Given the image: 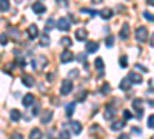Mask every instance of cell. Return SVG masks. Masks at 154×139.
<instances>
[{
	"label": "cell",
	"instance_id": "cell-1",
	"mask_svg": "<svg viewBox=\"0 0 154 139\" xmlns=\"http://www.w3.org/2000/svg\"><path fill=\"white\" fill-rule=\"evenodd\" d=\"M136 40L137 42H140V43H142V42H146L148 40V28L146 27H139L137 30H136Z\"/></svg>",
	"mask_w": 154,
	"mask_h": 139
},
{
	"label": "cell",
	"instance_id": "cell-2",
	"mask_svg": "<svg viewBox=\"0 0 154 139\" xmlns=\"http://www.w3.org/2000/svg\"><path fill=\"white\" fill-rule=\"evenodd\" d=\"M56 27H57L60 31L66 33V31H69V28H71V23H69V20H68L66 17H60V19L57 20V23H56Z\"/></svg>",
	"mask_w": 154,
	"mask_h": 139
},
{
	"label": "cell",
	"instance_id": "cell-3",
	"mask_svg": "<svg viewBox=\"0 0 154 139\" xmlns=\"http://www.w3.org/2000/svg\"><path fill=\"white\" fill-rule=\"evenodd\" d=\"M71 90H72V82H71L69 79L63 81V82H62V87H60V94L66 96V94L71 93Z\"/></svg>",
	"mask_w": 154,
	"mask_h": 139
},
{
	"label": "cell",
	"instance_id": "cell-4",
	"mask_svg": "<svg viewBox=\"0 0 154 139\" xmlns=\"http://www.w3.org/2000/svg\"><path fill=\"white\" fill-rule=\"evenodd\" d=\"M31 64H32V68H34V70H40V68L46 67L48 60H46V57H45V56H40V57H38V60H37V59H34V60L31 62Z\"/></svg>",
	"mask_w": 154,
	"mask_h": 139
},
{
	"label": "cell",
	"instance_id": "cell-5",
	"mask_svg": "<svg viewBox=\"0 0 154 139\" xmlns=\"http://www.w3.org/2000/svg\"><path fill=\"white\" fill-rule=\"evenodd\" d=\"M74 59V54L69 51V49L66 48V49H63L62 51V54H60V60H62V64H68V62H71Z\"/></svg>",
	"mask_w": 154,
	"mask_h": 139
},
{
	"label": "cell",
	"instance_id": "cell-6",
	"mask_svg": "<svg viewBox=\"0 0 154 139\" xmlns=\"http://www.w3.org/2000/svg\"><path fill=\"white\" fill-rule=\"evenodd\" d=\"M26 33H28V37H29L31 40L37 39V37H38V28H37V25H29Z\"/></svg>",
	"mask_w": 154,
	"mask_h": 139
},
{
	"label": "cell",
	"instance_id": "cell-7",
	"mask_svg": "<svg viewBox=\"0 0 154 139\" xmlns=\"http://www.w3.org/2000/svg\"><path fill=\"white\" fill-rule=\"evenodd\" d=\"M32 11L35 12V14H43V12L46 11V6L42 2H34L32 3Z\"/></svg>",
	"mask_w": 154,
	"mask_h": 139
},
{
	"label": "cell",
	"instance_id": "cell-8",
	"mask_svg": "<svg viewBox=\"0 0 154 139\" xmlns=\"http://www.w3.org/2000/svg\"><path fill=\"white\" fill-rule=\"evenodd\" d=\"M97 49H99V42H94V40L86 42V53H96Z\"/></svg>",
	"mask_w": 154,
	"mask_h": 139
},
{
	"label": "cell",
	"instance_id": "cell-9",
	"mask_svg": "<svg viewBox=\"0 0 154 139\" xmlns=\"http://www.w3.org/2000/svg\"><path fill=\"white\" fill-rule=\"evenodd\" d=\"M128 79L131 81V84H142V76H140L139 73H130L128 74Z\"/></svg>",
	"mask_w": 154,
	"mask_h": 139
},
{
	"label": "cell",
	"instance_id": "cell-10",
	"mask_svg": "<svg viewBox=\"0 0 154 139\" xmlns=\"http://www.w3.org/2000/svg\"><path fill=\"white\" fill-rule=\"evenodd\" d=\"M22 82L25 84V87H34V84H35V81L31 74H25L22 77Z\"/></svg>",
	"mask_w": 154,
	"mask_h": 139
},
{
	"label": "cell",
	"instance_id": "cell-11",
	"mask_svg": "<svg viewBox=\"0 0 154 139\" xmlns=\"http://www.w3.org/2000/svg\"><path fill=\"white\" fill-rule=\"evenodd\" d=\"M51 119H53V111H51V110H45L42 118H40V122L42 124H48Z\"/></svg>",
	"mask_w": 154,
	"mask_h": 139
},
{
	"label": "cell",
	"instance_id": "cell-12",
	"mask_svg": "<svg viewBox=\"0 0 154 139\" xmlns=\"http://www.w3.org/2000/svg\"><path fill=\"white\" fill-rule=\"evenodd\" d=\"M120 37L123 40H126L128 37H130V25H128V23H123V27L120 30Z\"/></svg>",
	"mask_w": 154,
	"mask_h": 139
},
{
	"label": "cell",
	"instance_id": "cell-13",
	"mask_svg": "<svg viewBox=\"0 0 154 139\" xmlns=\"http://www.w3.org/2000/svg\"><path fill=\"white\" fill-rule=\"evenodd\" d=\"M69 127H71V131H72L74 134H80V131H82V125H80V122L72 121Z\"/></svg>",
	"mask_w": 154,
	"mask_h": 139
},
{
	"label": "cell",
	"instance_id": "cell-14",
	"mask_svg": "<svg viewBox=\"0 0 154 139\" xmlns=\"http://www.w3.org/2000/svg\"><path fill=\"white\" fill-rule=\"evenodd\" d=\"M86 36H88V33L83 28H79V30L75 31V39L77 40H86Z\"/></svg>",
	"mask_w": 154,
	"mask_h": 139
},
{
	"label": "cell",
	"instance_id": "cell-15",
	"mask_svg": "<svg viewBox=\"0 0 154 139\" xmlns=\"http://www.w3.org/2000/svg\"><path fill=\"white\" fill-rule=\"evenodd\" d=\"M126 125V122L125 121H116V122H112L111 124V130H114V131H117V130H122L123 127Z\"/></svg>",
	"mask_w": 154,
	"mask_h": 139
},
{
	"label": "cell",
	"instance_id": "cell-16",
	"mask_svg": "<svg viewBox=\"0 0 154 139\" xmlns=\"http://www.w3.org/2000/svg\"><path fill=\"white\" fill-rule=\"evenodd\" d=\"M100 17L102 19H105V20H108V19H111L112 17V9H109V8H105V9H102L100 12Z\"/></svg>",
	"mask_w": 154,
	"mask_h": 139
},
{
	"label": "cell",
	"instance_id": "cell-17",
	"mask_svg": "<svg viewBox=\"0 0 154 139\" xmlns=\"http://www.w3.org/2000/svg\"><path fill=\"white\" fill-rule=\"evenodd\" d=\"M94 65H96V68H97V70H100L99 76L102 77V76H103V59L97 57V59H96V62H94Z\"/></svg>",
	"mask_w": 154,
	"mask_h": 139
},
{
	"label": "cell",
	"instance_id": "cell-18",
	"mask_svg": "<svg viewBox=\"0 0 154 139\" xmlns=\"http://www.w3.org/2000/svg\"><path fill=\"white\" fill-rule=\"evenodd\" d=\"M114 116H116V111H114L109 105H106V110H105V119H106V121H111V119H114Z\"/></svg>",
	"mask_w": 154,
	"mask_h": 139
},
{
	"label": "cell",
	"instance_id": "cell-19",
	"mask_svg": "<svg viewBox=\"0 0 154 139\" xmlns=\"http://www.w3.org/2000/svg\"><path fill=\"white\" fill-rule=\"evenodd\" d=\"M34 102V96L29 93V94H25V97H23V100H22V104L25 105V107H29L31 104Z\"/></svg>",
	"mask_w": 154,
	"mask_h": 139
},
{
	"label": "cell",
	"instance_id": "cell-20",
	"mask_svg": "<svg viewBox=\"0 0 154 139\" xmlns=\"http://www.w3.org/2000/svg\"><path fill=\"white\" fill-rule=\"evenodd\" d=\"M9 118H11L12 122H19V119L22 118V115H20V111H19V110H11Z\"/></svg>",
	"mask_w": 154,
	"mask_h": 139
},
{
	"label": "cell",
	"instance_id": "cell-21",
	"mask_svg": "<svg viewBox=\"0 0 154 139\" xmlns=\"http://www.w3.org/2000/svg\"><path fill=\"white\" fill-rule=\"evenodd\" d=\"M131 81L130 79H128V77H125L122 82H120V90H123V91H126V90H130V88H131Z\"/></svg>",
	"mask_w": 154,
	"mask_h": 139
},
{
	"label": "cell",
	"instance_id": "cell-22",
	"mask_svg": "<svg viewBox=\"0 0 154 139\" xmlns=\"http://www.w3.org/2000/svg\"><path fill=\"white\" fill-rule=\"evenodd\" d=\"M29 139H42V131L38 128H32L29 133Z\"/></svg>",
	"mask_w": 154,
	"mask_h": 139
},
{
	"label": "cell",
	"instance_id": "cell-23",
	"mask_svg": "<svg viewBox=\"0 0 154 139\" xmlns=\"http://www.w3.org/2000/svg\"><path fill=\"white\" fill-rule=\"evenodd\" d=\"M54 27H56L54 19H48V20H46V25H45V33H49V31L53 30Z\"/></svg>",
	"mask_w": 154,
	"mask_h": 139
},
{
	"label": "cell",
	"instance_id": "cell-24",
	"mask_svg": "<svg viewBox=\"0 0 154 139\" xmlns=\"http://www.w3.org/2000/svg\"><path fill=\"white\" fill-rule=\"evenodd\" d=\"M0 11L2 12L9 11V0H0Z\"/></svg>",
	"mask_w": 154,
	"mask_h": 139
},
{
	"label": "cell",
	"instance_id": "cell-25",
	"mask_svg": "<svg viewBox=\"0 0 154 139\" xmlns=\"http://www.w3.org/2000/svg\"><path fill=\"white\" fill-rule=\"evenodd\" d=\"M72 43V40L69 39V37H62V40H60V45L62 46H65V48H69Z\"/></svg>",
	"mask_w": 154,
	"mask_h": 139
},
{
	"label": "cell",
	"instance_id": "cell-26",
	"mask_svg": "<svg viewBox=\"0 0 154 139\" xmlns=\"http://www.w3.org/2000/svg\"><path fill=\"white\" fill-rule=\"evenodd\" d=\"M74 110H75V104L74 102H69L66 105V116H71L72 113H74Z\"/></svg>",
	"mask_w": 154,
	"mask_h": 139
},
{
	"label": "cell",
	"instance_id": "cell-27",
	"mask_svg": "<svg viewBox=\"0 0 154 139\" xmlns=\"http://www.w3.org/2000/svg\"><path fill=\"white\" fill-rule=\"evenodd\" d=\"M40 45H42V46H48V45H49V36L45 34V36L40 37Z\"/></svg>",
	"mask_w": 154,
	"mask_h": 139
},
{
	"label": "cell",
	"instance_id": "cell-28",
	"mask_svg": "<svg viewBox=\"0 0 154 139\" xmlns=\"http://www.w3.org/2000/svg\"><path fill=\"white\" fill-rule=\"evenodd\" d=\"M119 64H120V67H122V68H126V67H128V57H126V56H122Z\"/></svg>",
	"mask_w": 154,
	"mask_h": 139
},
{
	"label": "cell",
	"instance_id": "cell-29",
	"mask_svg": "<svg viewBox=\"0 0 154 139\" xmlns=\"http://www.w3.org/2000/svg\"><path fill=\"white\" fill-rule=\"evenodd\" d=\"M105 43H106L108 48H111V46L114 45V37H112V36H108V37H106V40H105Z\"/></svg>",
	"mask_w": 154,
	"mask_h": 139
},
{
	"label": "cell",
	"instance_id": "cell-30",
	"mask_svg": "<svg viewBox=\"0 0 154 139\" xmlns=\"http://www.w3.org/2000/svg\"><path fill=\"white\" fill-rule=\"evenodd\" d=\"M19 34H20V31H19L17 28H12V30H11V36L14 37V40H19Z\"/></svg>",
	"mask_w": 154,
	"mask_h": 139
},
{
	"label": "cell",
	"instance_id": "cell-31",
	"mask_svg": "<svg viewBox=\"0 0 154 139\" xmlns=\"http://www.w3.org/2000/svg\"><path fill=\"white\" fill-rule=\"evenodd\" d=\"M143 17L146 19V20H149V22H154V14H151V12H143Z\"/></svg>",
	"mask_w": 154,
	"mask_h": 139
},
{
	"label": "cell",
	"instance_id": "cell-32",
	"mask_svg": "<svg viewBox=\"0 0 154 139\" xmlns=\"http://www.w3.org/2000/svg\"><path fill=\"white\" fill-rule=\"evenodd\" d=\"M82 12H83V14H89V16H96V14H97L96 11H93V9H86V8H82Z\"/></svg>",
	"mask_w": 154,
	"mask_h": 139
},
{
	"label": "cell",
	"instance_id": "cell-33",
	"mask_svg": "<svg viewBox=\"0 0 154 139\" xmlns=\"http://www.w3.org/2000/svg\"><path fill=\"white\" fill-rule=\"evenodd\" d=\"M140 105H142V100H140V99H136V100H133V107H134V108H142Z\"/></svg>",
	"mask_w": 154,
	"mask_h": 139
},
{
	"label": "cell",
	"instance_id": "cell-34",
	"mask_svg": "<svg viewBox=\"0 0 154 139\" xmlns=\"http://www.w3.org/2000/svg\"><path fill=\"white\" fill-rule=\"evenodd\" d=\"M148 127H149V128H154V115H151V116L148 118Z\"/></svg>",
	"mask_w": 154,
	"mask_h": 139
},
{
	"label": "cell",
	"instance_id": "cell-35",
	"mask_svg": "<svg viewBox=\"0 0 154 139\" xmlns=\"http://www.w3.org/2000/svg\"><path fill=\"white\" fill-rule=\"evenodd\" d=\"M59 139H69L68 131H62V133H60V136H59Z\"/></svg>",
	"mask_w": 154,
	"mask_h": 139
},
{
	"label": "cell",
	"instance_id": "cell-36",
	"mask_svg": "<svg viewBox=\"0 0 154 139\" xmlns=\"http://www.w3.org/2000/svg\"><path fill=\"white\" fill-rule=\"evenodd\" d=\"M123 118L128 121V119H131V113L128 111V110H123Z\"/></svg>",
	"mask_w": 154,
	"mask_h": 139
},
{
	"label": "cell",
	"instance_id": "cell-37",
	"mask_svg": "<svg viewBox=\"0 0 154 139\" xmlns=\"http://www.w3.org/2000/svg\"><path fill=\"white\" fill-rule=\"evenodd\" d=\"M6 42H8V39H6V34H2V36H0V43L5 45Z\"/></svg>",
	"mask_w": 154,
	"mask_h": 139
},
{
	"label": "cell",
	"instance_id": "cell-38",
	"mask_svg": "<svg viewBox=\"0 0 154 139\" xmlns=\"http://www.w3.org/2000/svg\"><path fill=\"white\" fill-rule=\"evenodd\" d=\"M108 91H109V85L103 84V87H102V93H108Z\"/></svg>",
	"mask_w": 154,
	"mask_h": 139
},
{
	"label": "cell",
	"instance_id": "cell-39",
	"mask_svg": "<svg viewBox=\"0 0 154 139\" xmlns=\"http://www.w3.org/2000/svg\"><path fill=\"white\" fill-rule=\"evenodd\" d=\"M69 76H71V77H77V76H79V71H77V70H71Z\"/></svg>",
	"mask_w": 154,
	"mask_h": 139
},
{
	"label": "cell",
	"instance_id": "cell-40",
	"mask_svg": "<svg viewBox=\"0 0 154 139\" xmlns=\"http://www.w3.org/2000/svg\"><path fill=\"white\" fill-rule=\"evenodd\" d=\"M137 110V118L140 119V118H142V115H143V110L142 108H136Z\"/></svg>",
	"mask_w": 154,
	"mask_h": 139
},
{
	"label": "cell",
	"instance_id": "cell-41",
	"mask_svg": "<svg viewBox=\"0 0 154 139\" xmlns=\"http://www.w3.org/2000/svg\"><path fill=\"white\" fill-rule=\"evenodd\" d=\"M133 133H136V134H140V133H142V130H140L139 127H133Z\"/></svg>",
	"mask_w": 154,
	"mask_h": 139
},
{
	"label": "cell",
	"instance_id": "cell-42",
	"mask_svg": "<svg viewBox=\"0 0 154 139\" xmlns=\"http://www.w3.org/2000/svg\"><path fill=\"white\" fill-rule=\"evenodd\" d=\"M85 96H86V91H82V93L79 94V100H83V99H85Z\"/></svg>",
	"mask_w": 154,
	"mask_h": 139
},
{
	"label": "cell",
	"instance_id": "cell-43",
	"mask_svg": "<svg viewBox=\"0 0 154 139\" xmlns=\"http://www.w3.org/2000/svg\"><path fill=\"white\" fill-rule=\"evenodd\" d=\"M79 59H80V62H83V65L86 64V62H85V54L82 53V54H79Z\"/></svg>",
	"mask_w": 154,
	"mask_h": 139
},
{
	"label": "cell",
	"instance_id": "cell-44",
	"mask_svg": "<svg viewBox=\"0 0 154 139\" xmlns=\"http://www.w3.org/2000/svg\"><path fill=\"white\" fill-rule=\"evenodd\" d=\"M12 139H23V137H22V134L16 133V134H12Z\"/></svg>",
	"mask_w": 154,
	"mask_h": 139
},
{
	"label": "cell",
	"instance_id": "cell-45",
	"mask_svg": "<svg viewBox=\"0 0 154 139\" xmlns=\"http://www.w3.org/2000/svg\"><path fill=\"white\" fill-rule=\"evenodd\" d=\"M46 79L48 81H54V74H46Z\"/></svg>",
	"mask_w": 154,
	"mask_h": 139
},
{
	"label": "cell",
	"instance_id": "cell-46",
	"mask_svg": "<svg viewBox=\"0 0 154 139\" xmlns=\"http://www.w3.org/2000/svg\"><path fill=\"white\" fill-rule=\"evenodd\" d=\"M136 68H137V70H142V71H146V68H145V67H142V65H139V64L136 65Z\"/></svg>",
	"mask_w": 154,
	"mask_h": 139
},
{
	"label": "cell",
	"instance_id": "cell-47",
	"mask_svg": "<svg viewBox=\"0 0 154 139\" xmlns=\"http://www.w3.org/2000/svg\"><path fill=\"white\" fill-rule=\"evenodd\" d=\"M119 139H131V137L128 136V134H120V136H119Z\"/></svg>",
	"mask_w": 154,
	"mask_h": 139
},
{
	"label": "cell",
	"instance_id": "cell-48",
	"mask_svg": "<svg viewBox=\"0 0 154 139\" xmlns=\"http://www.w3.org/2000/svg\"><path fill=\"white\" fill-rule=\"evenodd\" d=\"M17 64H19L20 67H25V62H23L22 59H17Z\"/></svg>",
	"mask_w": 154,
	"mask_h": 139
},
{
	"label": "cell",
	"instance_id": "cell-49",
	"mask_svg": "<svg viewBox=\"0 0 154 139\" xmlns=\"http://www.w3.org/2000/svg\"><path fill=\"white\" fill-rule=\"evenodd\" d=\"M32 115H38V105L34 108V111H32Z\"/></svg>",
	"mask_w": 154,
	"mask_h": 139
},
{
	"label": "cell",
	"instance_id": "cell-50",
	"mask_svg": "<svg viewBox=\"0 0 154 139\" xmlns=\"http://www.w3.org/2000/svg\"><path fill=\"white\" fill-rule=\"evenodd\" d=\"M146 3L151 5V6H154V0H146Z\"/></svg>",
	"mask_w": 154,
	"mask_h": 139
},
{
	"label": "cell",
	"instance_id": "cell-51",
	"mask_svg": "<svg viewBox=\"0 0 154 139\" xmlns=\"http://www.w3.org/2000/svg\"><path fill=\"white\" fill-rule=\"evenodd\" d=\"M149 43H151V45L154 46V34H152V37H151V42H149Z\"/></svg>",
	"mask_w": 154,
	"mask_h": 139
},
{
	"label": "cell",
	"instance_id": "cell-52",
	"mask_svg": "<svg viewBox=\"0 0 154 139\" xmlns=\"http://www.w3.org/2000/svg\"><path fill=\"white\" fill-rule=\"evenodd\" d=\"M102 2V0H94V3H100Z\"/></svg>",
	"mask_w": 154,
	"mask_h": 139
},
{
	"label": "cell",
	"instance_id": "cell-53",
	"mask_svg": "<svg viewBox=\"0 0 154 139\" xmlns=\"http://www.w3.org/2000/svg\"><path fill=\"white\" fill-rule=\"evenodd\" d=\"M16 2H17V3H20V2H22V0H16Z\"/></svg>",
	"mask_w": 154,
	"mask_h": 139
},
{
	"label": "cell",
	"instance_id": "cell-54",
	"mask_svg": "<svg viewBox=\"0 0 154 139\" xmlns=\"http://www.w3.org/2000/svg\"><path fill=\"white\" fill-rule=\"evenodd\" d=\"M152 139H154V136H152Z\"/></svg>",
	"mask_w": 154,
	"mask_h": 139
}]
</instances>
